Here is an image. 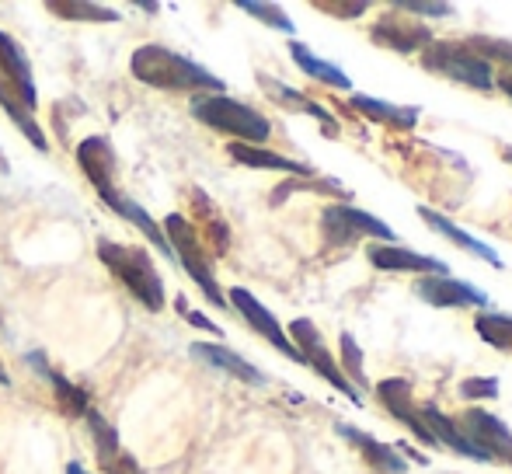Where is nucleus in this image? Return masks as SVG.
Returning a JSON list of instances; mask_svg holds the SVG:
<instances>
[{
    "label": "nucleus",
    "instance_id": "nucleus-1",
    "mask_svg": "<svg viewBox=\"0 0 512 474\" xmlns=\"http://www.w3.org/2000/svg\"><path fill=\"white\" fill-rule=\"evenodd\" d=\"M136 81L150 84L161 91H189V95H223V81L216 74H209L206 67L185 60V56L171 53V49L157 46H140L129 60Z\"/></svg>",
    "mask_w": 512,
    "mask_h": 474
},
{
    "label": "nucleus",
    "instance_id": "nucleus-2",
    "mask_svg": "<svg viewBox=\"0 0 512 474\" xmlns=\"http://www.w3.org/2000/svg\"><path fill=\"white\" fill-rule=\"evenodd\" d=\"M192 116L216 133L230 136L234 143H248V147H262L272 136V122L251 105L237 102L230 95H192Z\"/></svg>",
    "mask_w": 512,
    "mask_h": 474
},
{
    "label": "nucleus",
    "instance_id": "nucleus-3",
    "mask_svg": "<svg viewBox=\"0 0 512 474\" xmlns=\"http://www.w3.org/2000/svg\"><path fill=\"white\" fill-rule=\"evenodd\" d=\"M98 258L105 262V269L112 272L115 279H122L129 293L140 300L147 311H161L164 307V283L161 272H157L154 258L143 248H133V244H112L102 241L98 244Z\"/></svg>",
    "mask_w": 512,
    "mask_h": 474
},
{
    "label": "nucleus",
    "instance_id": "nucleus-4",
    "mask_svg": "<svg viewBox=\"0 0 512 474\" xmlns=\"http://www.w3.org/2000/svg\"><path fill=\"white\" fill-rule=\"evenodd\" d=\"M422 67L429 74L450 77V81L464 84L474 91H492L495 88V67L481 60L467 42H436L422 49Z\"/></svg>",
    "mask_w": 512,
    "mask_h": 474
},
{
    "label": "nucleus",
    "instance_id": "nucleus-5",
    "mask_svg": "<svg viewBox=\"0 0 512 474\" xmlns=\"http://www.w3.org/2000/svg\"><path fill=\"white\" fill-rule=\"evenodd\" d=\"M164 231H168L164 241L171 244V251H175V258L182 262V269L189 272L192 279H196L199 290H203L206 297H209V304L227 307L220 283H216V276H213V262H209V255H206V248H203V237H199L196 227H192L189 220L182 217V213H171L168 224H164Z\"/></svg>",
    "mask_w": 512,
    "mask_h": 474
},
{
    "label": "nucleus",
    "instance_id": "nucleus-6",
    "mask_svg": "<svg viewBox=\"0 0 512 474\" xmlns=\"http://www.w3.org/2000/svg\"><path fill=\"white\" fill-rule=\"evenodd\" d=\"M321 234H324V244H331V248L356 244L359 237H380L384 244L398 241V234H394L384 220L373 217V213H366V210H359V206H349V203L324 206Z\"/></svg>",
    "mask_w": 512,
    "mask_h": 474
},
{
    "label": "nucleus",
    "instance_id": "nucleus-7",
    "mask_svg": "<svg viewBox=\"0 0 512 474\" xmlns=\"http://www.w3.org/2000/svg\"><path fill=\"white\" fill-rule=\"evenodd\" d=\"M290 342L297 346V353L304 356V366H310L314 373H321V377L328 380L338 394H345L352 405H363V394H359L356 387L345 380V373L338 370V359L328 349V342L321 339V332H317L314 321H307V318L293 321V325H290Z\"/></svg>",
    "mask_w": 512,
    "mask_h": 474
},
{
    "label": "nucleus",
    "instance_id": "nucleus-8",
    "mask_svg": "<svg viewBox=\"0 0 512 474\" xmlns=\"http://www.w3.org/2000/svg\"><path fill=\"white\" fill-rule=\"evenodd\" d=\"M457 429L485 461H499L512 468V429L488 408H464L457 415Z\"/></svg>",
    "mask_w": 512,
    "mask_h": 474
},
{
    "label": "nucleus",
    "instance_id": "nucleus-9",
    "mask_svg": "<svg viewBox=\"0 0 512 474\" xmlns=\"http://www.w3.org/2000/svg\"><path fill=\"white\" fill-rule=\"evenodd\" d=\"M415 293L429 307H443V311H457V307H481V311H488V293L453 276H418Z\"/></svg>",
    "mask_w": 512,
    "mask_h": 474
},
{
    "label": "nucleus",
    "instance_id": "nucleus-10",
    "mask_svg": "<svg viewBox=\"0 0 512 474\" xmlns=\"http://www.w3.org/2000/svg\"><path fill=\"white\" fill-rule=\"evenodd\" d=\"M227 297H230V304H234V311L241 314V318L248 321V325L255 328V332L262 335V339H269L272 346H276L283 356H290L293 363H304V356L297 353V346L290 342V335L283 332V325H279L276 314H272L269 307H262L255 297H251L248 290H241V286H234V290H230Z\"/></svg>",
    "mask_w": 512,
    "mask_h": 474
},
{
    "label": "nucleus",
    "instance_id": "nucleus-11",
    "mask_svg": "<svg viewBox=\"0 0 512 474\" xmlns=\"http://www.w3.org/2000/svg\"><path fill=\"white\" fill-rule=\"evenodd\" d=\"M370 39L384 49H394V53H418V49L432 46V32L429 25L415 18H405L401 11H391L370 28Z\"/></svg>",
    "mask_w": 512,
    "mask_h": 474
},
{
    "label": "nucleus",
    "instance_id": "nucleus-12",
    "mask_svg": "<svg viewBox=\"0 0 512 474\" xmlns=\"http://www.w3.org/2000/svg\"><path fill=\"white\" fill-rule=\"evenodd\" d=\"M377 398L384 401V408L394 415V419L401 422V426H408L411 433H415L418 443H425V447H436L439 450L436 436H432L429 429H425L422 415H418V405L411 401V384H408L405 377H387V380H380V384H377Z\"/></svg>",
    "mask_w": 512,
    "mask_h": 474
},
{
    "label": "nucleus",
    "instance_id": "nucleus-13",
    "mask_svg": "<svg viewBox=\"0 0 512 474\" xmlns=\"http://www.w3.org/2000/svg\"><path fill=\"white\" fill-rule=\"evenodd\" d=\"M373 269L380 272H415V276H446V262L432 255H418L401 244H370L366 251Z\"/></svg>",
    "mask_w": 512,
    "mask_h": 474
},
{
    "label": "nucleus",
    "instance_id": "nucleus-14",
    "mask_svg": "<svg viewBox=\"0 0 512 474\" xmlns=\"http://www.w3.org/2000/svg\"><path fill=\"white\" fill-rule=\"evenodd\" d=\"M0 84H7L28 109L39 105V91H35L32 67H28L25 49H21L7 32H0Z\"/></svg>",
    "mask_w": 512,
    "mask_h": 474
},
{
    "label": "nucleus",
    "instance_id": "nucleus-15",
    "mask_svg": "<svg viewBox=\"0 0 512 474\" xmlns=\"http://www.w3.org/2000/svg\"><path fill=\"white\" fill-rule=\"evenodd\" d=\"M335 429L345 436V440L352 443V447H359V454L366 457V464H370L373 471H380V474H405L408 471V464L401 461L398 450L387 447V443H380V440H373L370 433H363V429L349 426V422H338Z\"/></svg>",
    "mask_w": 512,
    "mask_h": 474
},
{
    "label": "nucleus",
    "instance_id": "nucleus-16",
    "mask_svg": "<svg viewBox=\"0 0 512 474\" xmlns=\"http://www.w3.org/2000/svg\"><path fill=\"white\" fill-rule=\"evenodd\" d=\"M77 164H81V171L91 178V185L98 189V196L112 189L115 154H112V147H108L105 136H88L84 143H77Z\"/></svg>",
    "mask_w": 512,
    "mask_h": 474
},
{
    "label": "nucleus",
    "instance_id": "nucleus-17",
    "mask_svg": "<svg viewBox=\"0 0 512 474\" xmlns=\"http://www.w3.org/2000/svg\"><path fill=\"white\" fill-rule=\"evenodd\" d=\"M349 102H352V109L363 112L366 119L384 122L387 129H398V133H408V129H415L418 119H422V109H418V105H394V102H384V98H370V95H352Z\"/></svg>",
    "mask_w": 512,
    "mask_h": 474
},
{
    "label": "nucleus",
    "instance_id": "nucleus-18",
    "mask_svg": "<svg viewBox=\"0 0 512 474\" xmlns=\"http://www.w3.org/2000/svg\"><path fill=\"white\" fill-rule=\"evenodd\" d=\"M418 217L425 220V224L432 227L436 234H443V237H450L457 248H464V251H471L474 258H481V262H488L492 269H502V258H499V251L495 248H488L485 241H478L474 234H467V231H460L457 224H453L450 217H443V213H436L432 206H418Z\"/></svg>",
    "mask_w": 512,
    "mask_h": 474
},
{
    "label": "nucleus",
    "instance_id": "nucleus-19",
    "mask_svg": "<svg viewBox=\"0 0 512 474\" xmlns=\"http://www.w3.org/2000/svg\"><path fill=\"white\" fill-rule=\"evenodd\" d=\"M258 84H262L265 95H272V102H279L283 109H297V112H304V116H314L331 136L338 133V119L331 116L324 105H317V102H310L307 95H300L297 88H290V84H279L276 77H269V74H258Z\"/></svg>",
    "mask_w": 512,
    "mask_h": 474
},
{
    "label": "nucleus",
    "instance_id": "nucleus-20",
    "mask_svg": "<svg viewBox=\"0 0 512 474\" xmlns=\"http://www.w3.org/2000/svg\"><path fill=\"white\" fill-rule=\"evenodd\" d=\"M192 353H196V359H203V363L216 366V370H227L230 377L244 380V384H255V387L265 384V373L258 370L255 363H248L244 356H237L234 349H227V346H216V342H196V346H192Z\"/></svg>",
    "mask_w": 512,
    "mask_h": 474
},
{
    "label": "nucleus",
    "instance_id": "nucleus-21",
    "mask_svg": "<svg viewBox=\"0 0 512 474\" xmlns=\"http://www.w3.org/2000/svg\"><path fill=\"white\" fill-rule=\"evenodd\" d=\"M418 415H422V422H425V429H429L432 436H436V443L439 447H446L450 454H457V457H471V461H485V457L478 454V450L471 447V443L460 436V429H457V422L450 419V415H443L436 405H418Z\"/></svg>",
    "mask_w": 512,
    "mask_h": 474
},
{
    "label": "nucleus",
    "instance_id": "nucleus-22",
    "mask_svg": "<svg viewBox=\"0 0 512 474\" xmlns=\"http://www.w3.org/2000/svg\"><path fill=\"white\" fill-rule=\"evenodd\" d=\"M230 157H234L237 164H248V168L290 171V175H300V178H314V168H307V164L293 161V157L276 154V150H265V147H248V143H230Z\"/></svg>",
    "mask_w": 512,
    "mask_h": 474
},
{
    "label": "nucleus",
    "instance_id": "nucleus-23",
    "mask_svg": "<svg viewBox=\"0 0 512 474\" xmlns=\"http://www.w3.org/2000/svg\"><path fill=\"white\" fill-rule=\"evenodd\" d=\"M102 203H105V206H112V210L119 213V217H126L129 224L136 227V231L147 234V241H154V248H157V251H164V255H168V258H175V251H171V244L164 241V231L154 224V220H150V213L143 210L140 203H133V199L119 196V192H112V189L102 192Z\"/></svg>",
    "mask_w": 512,
    "mask_h": 474
},
{
    "label": "nucleus",
    "instance_id": "nucleus-24",
    "mask_svg": "<svg viewBox=\"0 0 512 474\" xmlns=\"http://www.w3.org/2000/svg\"><path fill=\"white\" fill-rule=\"evenodd\" d=\"M290 56H293V63H297V67L304 70L307 77H314V81L328 84V88H335V91H352L349 74H345L342 67H335V63H328V60H321V56H314L304 46V42H290Z\"/></svg>",
    "mask_w": 512,
    "mask_h": 474
},
{
    "label": "nucleus",
    "instance_id": "nucleus-25",
    "mask_svg": "<svg viewBox=\"0 0 512 474\" xmlns=\"http://www.w3.org/2000/svg\"><path fill=\"white\" fill-rule=\"evenodd\" d=\"M0 109L7 112V119L14 122V126L21 129V136L25 140H32L35 143V150H49V143H46V133L39 129V122H35V116H32V109H28L25 102H21L18 95H14L7 84H0Z\"/></svg>",
    "mask_w": 512,
    "mask_h": 474
},
{
    "label": "nucleus",
    "instance_id": "nucleus-26",
    "mask_svg": "<svg viewBox=\"0 0 512 474\" xmlns=\"http://www.w3.org/2000/svg\"><path fill=\"white\" fill-rule=\"evenodd\" d=\"M474 332L481 335V342H488L499 353H512V314L502 311H481L474 318Z\"/></svg>",
    "mask_w": 512,
    "mask_h": 474
},
{
    "label": "nucleus",
    "instance_id": "nucleus-27",
    "mask_svg": "<svg viewBox=\"0 0 512 474\" xmlns=\"http://www.w3.org/2000/svg\"><path fill=\"white\" fill-rule=\"evenodd\" d=\"M338 370L345 373V380H349L359 394L370 387V377H366V366H363V349L352 339V332H342V366H338Z\"/></svg>",
    "mask_w": 512,
    "mask_h": 474
},
{
    "label": "nucleus",
    "instance_id": "nucleus-28",
    "mask_svg": "<svg viewBox=\"0 0 512 474\" xmlns=\"http://www.w3.org/2000/svg\"><path fill=\"white\" fill-rule=\"evenodd\" d=\"M49 11L70 21H119V11L102 7V4H84V0H53Z\"/></svg>",
    "mask_w": 512,
    "mask_h": 474
},
{
    "label": "nucleus",
    "instance_id": "nucleus-29",
    "mask_svg": "<svg viewBox=\"0 0 512 474\" xmlns=\"http://www.w3.org/2000/svg\"><path fill=\"white\" fill-rule=\"evenodd\" d=\"M35 363H39V370L49 377V384H53V391L63 398V405H67V412H74V415H88V408H91L88 394H84V391H77V387L70 384L67 377H60V373H49V370H46V363H42V359H35Z\"/></svg>",
    "mask_w": 512,
    "mask_h": 474
},
{
    "label": "nucleus",
    "instance_id": "nucleus-30",
    "mask_svg": "<svg viewBox=\"0 0 512 474\" xmlns=\"http://www.w3.org/2000/svg\"><path fill=\"white\" fill-rule=\"evenodd\" d=\"M467 46H471L474 53L481 56V60L502 63L506 70H512V42H506V39H492V35H474V39H467Z\"/></svg>",
    "mask_w": 512,
    "mask_h": 474
},
{
    "label": "nucleus",
    "instance_id": "nucleus-31",
    "mask_svg": "<svg viewBox=\"0 0 512 474\" xmlns=\"http://www.w3.org/2000/svg\"><path fill=\"white\" fill-rule=\"evenodd\" d=\"M241 7L244 14H255L262 25H272V28H279V32H286V35H293V21L286 18V11L283 7H276V4H262V0H241Z\"/></svg>",
    "mask_w": 512,
    "mask_h": 474
},
{
    "label": "nucleus",
    "instance_id": "nucleus-32",
    "mask_svg": "<svg viewBox=\"0 0 512 474\" xmlns=\"http://www.w3.org/2000/svg\"><path fill=\"white\" fill-rule=\"evenodd\" d=\"M460 398H464V401H495V398H499V380H495V377H467V380H460Z\"/></svg>",
    "mask_w": 512,
    "mask_h": 474
},
{
    "label": "nucleus",
    "instance_id": "nucleus-33",
    "mask_svg": "<svg viewBox=\"0 0 512 474\" xmlns=\"http://www.w3.org/2000/svg\"><path fill=\"white\" fill-rule=\"evenodd\" d=\"M394 11H405L408 18L411 14H425V18H450L453 11H457V7L453 4H422V0H398V4H394Z\"/></svg>",
    "mask_w": 512,
    "mask_h": 474
},
{
    "label": "nucleus",
    "instance_id": "nucleus-34",
    "mask_svg": "<svg viewBox=\"0 0 512 474\" xmlns=\"http://www.w3.org/2000/svg\"><path fill=\"white\" fill-rule=\"evenodd\" d=\"M321 11H328V14H342V18H356V14H363L366 7V0H359V4H317Z\"/></svg>",
    "mask_w": 512,
    "mask_h": 474
},
{
    "label": "nucleus",
    "instance_id": "nucleus-35",
    "mask_svg": "<svg viewBox=\"0 0 512 474\" xmlns=\"http://www.w3.org/2000/svg\"><path fill=\"white\" fill-rule=\"evenodd\" d=\"M182 311H185V307H182ZM185 314H189V321H192L196 328H206V332H213V335H223V332H220V325H213V321L203 318V314H196V311H185Z\"/></svg>",
    "mask_w": 512,
    "mask_h": 474
},
{
    "label": "nucleus",
    "instance_id": "nucleus-36",
    "mask_svg": "<svg viewBox=\"0 0 512 474\" xmlns=\"http://www.w3.org/2000/svg\"><path fill=\"white\" fill-rule=\"evenodd\" d=\"M495 88H499V91H506V95L512 98V70H502V74L495 77Z\"/></svg>",
    "mask_w": 512,
    "mask_h": 474
},
{
    "label": "nucleus",
    "instance_id": "nucleus-37",
    "mask_svg": "<svg viewBox=\"0 0 512 474\" xmlns=\"http://www.w3.org/2000/svg\"><path fill=\"white\" fill-rule=\"evenodd\" d=\"M398 450H401V454H408V457H411V461H415V464H425V457H422V454H418V450H411V447H408V443H401V447H398Z\"/></svg>",
    "mask_w": 512,
    "mask_h": 474
},
{
    "label": "nucleus",
    "instance_id": "nucleus-38",
    "mask_svg": "<svg viewBox=\"0 0 512 474\" xmlns=\"http://www.w3.org/2000/svg\"><path fill=\"white\" fill-rule=\"evenodd\" d=\"M136 7H143V11H157L154 0H136Z\"/></svg>",
    "mask_w": 512,
    "mask_h": 474
},
{
    "label": "nucleus",
    "instance_id": "nucleus-39",
    "mask_svg": "<svg viewBox=\"0 0 512 474\" xmlns=\"http://www.w3.org/2000/svg\"><path fill=\"white\" fill-rule=\"evenodd\" d=\"M0 384H4V387L11 384V377H7V370H4V363H0Z\"/></svg>",
    "mask_w": 512,
    "mask_h": 474
},
{
    "label": "nucleus",
    "instance_id": "nucleus-40",
    "mask_svg": "<svg viewBox=\"0 0 512 474\" xmlns=\"http://www.w3.org/2000/svg\"><path fill=\"white\" fill-rule=\"evenodd\" d=\"M67 474H88V471H84L81 464H70V468H67Z\"/></svg>",
    "mask_w": 512,
    "mask_h": 474
},
{
    "label": "nucleus",
    "instance_id": "nucleus-41",
    "mask_svg": "<svg viewBox=\"0 0 512 474\" xmlns=\"http://www.w3.org/2000/svg\"><path fill=\"white\" fill-rule=\"evenodd\" d=\"M502 154H506V161L512 164V147H506V150H502Z\"/></svg>",
    "mask_w": 512,
    "mask_h": 474
}]
</instances>
